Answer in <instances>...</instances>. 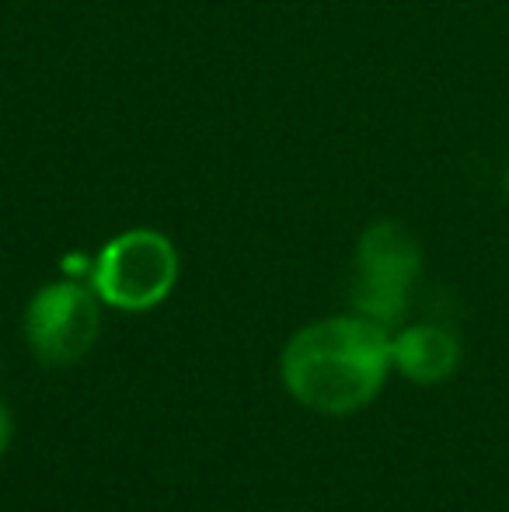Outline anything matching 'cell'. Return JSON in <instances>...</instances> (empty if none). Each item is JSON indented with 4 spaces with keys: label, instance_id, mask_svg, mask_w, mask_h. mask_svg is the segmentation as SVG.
<instances>
[{
    "label": "cell",
    "instance_id": "cell-1",
    "mask_svg": "<svg viewBox=\"0 0 509 512\" xmlns=\"http://www.w3.org/2000/svg\"><path fill=\"white\" fill-rule=\"evenodd\" d=\"M391 331L360 314H339L300 328L286 342L279 377L293 401L318 415H353L384 391Z\"/></svg>",
    "mask_w": 509,
    "mask_h": 512
},
{
    "label": "cell",
    "instance_id": "cell-2",
    "mask_svg": "<svg viewBox=\"0 0 509 512\" xmlns=\"http://www.w3.org/2000/svg\"><path fill=\"white\" fill-rule=\"evenodd\" d=\"M178 251L171 237L150 227L116 234L91 262V290L116 310H150L178 283Z\"/></svg>",
    "mask_w": 509,
    "mask_h": 512
},
{
    "label": "cell",
    "instance_id": "cell-3",
    "mask_svg": "<svg viewBox=\"0 0 509 512\" xmlns=\"http://www.w3.org/2000/svg\"><path fill=\"white\" fill-rule=\"evenodd\" d=\"M422 269V251L412 230L398 220H377L360 234L353 276V314L394 328L405 317L412 286Z\"/></svg>",
    "mask_w": 509,
    "mask_h": 512
},
{
    "label": "cell",
    "instance_id": "cell-4",
    "mask_svg": "<svg viewBox=\"0 0 509 512\" xmlns=\"http://www.w3.org/2000/svg\"><path fill=\"white\" fill-rule=\"evenodd\" d=\"M102 324L98 293L77 279H56L35 290L25 307V338L49 366H70L91 352Z\"/></svg>",
    "mask_w": 509,
    "mask_h": 512
},
{
    "label": "cell",
    "instance_id": "cell-5",
    "mask_svg": "<svg viewBox=\"0 0 509 512\" xmlns=\"http://www.w3.org/2000/svg\"><path fill=\"white\" fill-rule=\"evenodd\" d=\"M391 363L415 384H443L461 363V342L440 324H412L391 335Z\"/></svg>",
    "mask_w": 509,
    "mask_h": 512
},
{
    "label": "cell",
    "instance_id": "cell-6",
    "mask_svg": "<svg viewBox=\"0 0 509 512\" xmlns=\"http://www.w3.org/2000/svg\"><path fill=\"white\" fill-rule=\"evenodd\" d=\"M11 432H14V425H11V411H7V405H4V401H0V457H4L7 443H11Z\"/></svg>",
    "mask_w": 509,
    "mask_h": 512
},
{
    "label": "cell",
    "instance_id": "cell-7",
    "mask_svg": "<svg viewBox=\"0 0 509 512\" xmlns=\"http://www.w3.org/2000/svg\"><path fill=\"white\" fill-rule=\"evenodd\" d=\"M503 189H506V199H509V168H506V175H503Z\"/></svg>",
    "mask_w": 509,
    "mask_h": 512
}]
</instances>
